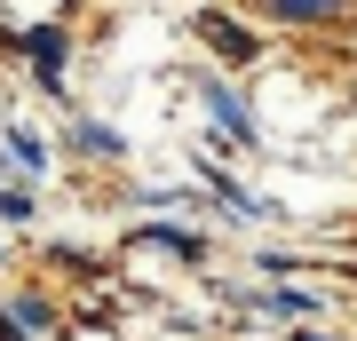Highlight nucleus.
Instances as JSON below:
<instances>
[{"mask_svg": "<svg viewBox=\"0 0 357 341\" xmlns=\"http://www.w3.org/2000/svg\"><path fill=\"white\" fill-rule=\"evenodd\" d=\"M16 48L32 56V72L48 79V88H56V79H64V32H56V24H40V32H24V40H16Z\"/></svg>", "mask_w": 357, "mask_h": 341, "instance_id": "nucleus-1", "label": "nucleus"}, {"mask_svg": "<svg viewBox=\"0 0 357 341\" xmlns=\"http://www.w3.org/2000/svg\"><path fill=\"white\" fill-rule=\"evenodd\" d=\"M199 32H206V48H215V56H230V63H246V56L262 48V40L246 32V24H230V16H199Z\"/></svg>", "mask_w": 357, "mask_h": 341, "instance_id": "nucleus-2", "label": "nucleus"}, {"mask_svg": "<svg viewBox=\"0 0 357 341\" xmlns=\"http://www.w3.org/2000/svg\"><path fill=\"white\" fill-rule=\"evenodd\" d=\"M206 103H215V119L230 127V135H255V112H246V103L230 96V88H206Z\"/></svg>", "mask_w": 357, "mask_h": 341, "instance_id": "nucleus-3", "label": "nucleus"}, {"mask_svg": "<svg viewBox=\"0 0 357 341\" xmlns=\"http://www.w3.org/2000/svg\"><path fill=\"white\" fill-rule=\"evenodd\" d=\"M255 302H262L270 317H310V310H318V294H286V286H270V294H255Z\"/></svg>", "mask_w": 357, "mask_h": 341, "instance_id": "nucleus-4", "label": "nucleus"}, {"mask_svg": "<svg viewBox=\"0 0 357 341\" xmlns=\"http://www.w3.org/2000/svg\"><path fill=\"white\" fill-rule=\"evenodd\" d=\"M8 151L24 159V175H40V167H48V151H40V135H32V127H8Z\"/></svg>", "mask_w": 357, "mask_h": 341, "instance_id": "nucleus-5", "label": "nucleus"}, {"mask_svg": "<svg viewBox=\"0 0 357 341\" xmlns=\"http://www.w3.org/2000/svg\"><path fill=\"white\" fill-rule=\"evenodd\" d=\"M8 317H16L24 333H40V326H48V302H40V294H16V302H8Z\"/></svg>", "mask_w": 357, "mask_h": 341, "instance_id": "nucleus-6", "label": "nucleus"}, {"mask_svg": "<svg viewBox=\"0 0 357 341\" xmlns=\"http://www.w3.org/2000/svg\"><path fill=\"white\" fill-rule=\"evenodd\" d=\"M278 16H286V24H326L318 0H278Z\"/></svg>", "mask_w": 357, "mask_h": 341, "instance_id": "nucleus-7", "label": "nucleus"}, {"mask_svg": "<svg viewBox=\"0 0 357 341\" xmlns=\"http://www.w3.org/2000/svg\"><path fill=\"white\" fill-rule=\"evenodd\" d=\"M79 151H119V135H112V127H96V119H79Z\"/></svg>", "mask_w": 357, "mask_h": 341, "instance_id": "nucleus-8", "label": "nucleus"}, {"mask_svg": "<svg viewBox=\"0 0 357 341\" xmlns=\"http://www.w3.org/2000/svg\"><path fill=\"white\" fill-rule=\"evenodd\" d=\"M0 341H24V333H0Z\"/></svg>", "mask_w": 357, "mask_h": 341, "instance_id": "nucleus-9", "label": "nucleus"}, {"mask_svg": "<svg viewBox=\"0 0 357 341\" xmlns=\"http://www.w3.org/2000/svg\"><path fill=\"white\" fill-rule=\"evenodd\" d=\"M302 341H318V333H302Z\"/></svg>", "mask_w": 357, "mask_h": 341, "instance_id": "nucleus-10", "label": "nucleus"}]
</instances>
